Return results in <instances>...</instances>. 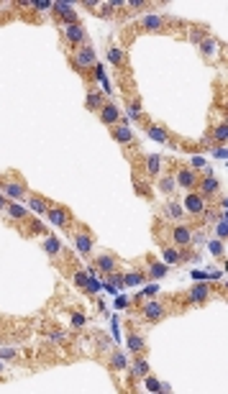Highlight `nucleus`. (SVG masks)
I'll return each mask as SVG.
<instances>
[{
    "label": "nucleus",
    "mask_w": 228,
    "mask_h": 394,
    "mask_svg": "<svg viewBox=\"0 0 228 394\" xmlns=\"http://www.w3.org/2000/svg\"><path fill=\"white\" fill-rule=\"evenodd\" d=\"M52 16L62 23V26H72V23H80V13H74V8L69 3H54L52 6Z\"/></svg>",
    "instance_id": "0eeeda50"
},
{
    "label": "nucleus",
    "mask_w": 228,
    "mask_h": 394,
    "mask_svg": "<svg viewBox=\"0 0 228 394\" xmlns=\"http://www.w3.org/2000/svg\"><path fill=\"white\" fill-rule=\"evenodd\" d=\"M169 23H174V21L167 18V16H144L139 21V28L141 31H164Z\"/></svg>",
    "instance_id": "9b49d317"
},
{
    "label": "nucleus",
    "mask_w": 228,
    "mask_h": 394,
    "mask_svg": "<svg viewBox=\"0 0 228 394\" xmlns=\"http://www.w3.org/2000/svg\"><path fill=\"white\" fill-rule=\"evenodd\" d=\"M62 36H64V41H67L72 49H80V46H85V41H87V33H85V26H82V23L62 26Z\"/></svg>",
    "instance_id": "423d86ee"
},
{
    "label": "nucleus",
    "mask_w": 228,
    "mask_h": 394,
    "mask_svg": "<svg viewBox=\"0 0 228 394\" xmlns=\"http://www.w3.org/2000/svg\"><path fill=\"white\" fill-rule=\"evenodd\" d=\"M110 133H113V138H116L118 143H126V146H133L136 143L128 126H110Z\"/></svg>",
    "instance_id": "2eb2a0df"
},
{
    "label": "nucleus",
    "mask_w": 228,
    "mask_h": 394,
    "mask_svg": "<svg viewBox=\"0 0 228 394\" xmlns=\"http://www.w3.org/2000/svg\"><path fill=\"white\" fill-rule=\"evenodd\" d=\"M103 105H105V92L90 90V95H87V108H90V110H100Z\"/></svg>",
    "instance_id": "a878e982"
},
{
    "label": "nucleus",
    "mask_w": 228,
    "mask_h": 394,
    "mask_svg": "<svg viewBox=\"0 0 228 394\" xmlns=\"http://www.w3.org/2000/svg\"><path fill=\"white\" fill-rule=\"evenodd\" d=\"M6 213L11 215V220H28V213H26V208L23 205H18V203H8V208H6Z\"/></svg>",
    "instance_id": "393cba45"
},
{
    "label": "nucleus",
    "mask_w": 228,
    "mask_h": 394,
    "mask_svg": "<svg viewBox=\"0 0 228 394\" xmlns=\"http://www.w3.org/2000/svg\"><path fill=\"white\" fill-rule=\"evenodd\" d=\"M52 340L54 343H64V333H52Z\"/></svg>",
    "instance_id": "c9c22d12"
},
{
    "label": "nucleus",
    "mask_w": 228,
    "mask_h": 394,
    "mask_svg": "<svg viewBox=\"0 0 228 394\" xmlns=\"http://www.w3.org/2000/svg\"><path fill=\"white\" fill-rule=\"evenodd\" d=\"M126 340H128V348H131L133 356H139V353H146V351H149V348H146V340H144L141 335H136L133 330H128Z\"/></svg>",
    "instance_id": "4be33fe9"
},
{
    "label": "nucleus",
    "mask_w": 228,
    "mask_h": 394,
    "mask_svg": "<svg viewBox=\"0 0 228 394\" xmlns=\"http://www.w3.org/2000/svg\"><path fill=\"white\" fill-rule=\"evenodd\" d=\"M182 208L187 210V213H193V215H203L205 213V200L195 192V189H190L187 194H185V200H182Z\"/></svg>",
    "instance_id": "9d476101"
},
{
    "label": "nucleus",
    "mask_w": 228,
    "mask_h": 394,
    "mask_svg": "<svg viewBox=\"0 0 228 394\" xmlns=\"http://www.w3.org/2000/svg\"><path fill=\"white\" fill-rule=\"evenodd\" d=\"M195 189H198V194L203 197V200H213V197L220 194V182H218V179L213 177V172L208 169V172L198 179V187H195Z\"/></svg>",
    "instance_id": "39448f33"
},
{
    "label": "nucleus",
    "mask_w": 228,
    "mask_h": 394,
    "mask_svg": "<svg viewBox=\"0 0 228 394\" xmlns=\"http://www.w3.org/2000/svg\"><path fill=\"white\" fill-rule=\"evenodd\" d=\"M98 113H100V121H103L105 126H118V121H121V113H118V108L113 105L110 100H105V105H103Z\"/></svg>",
    "instance_id": "f8f14e48"
},
{
    "label": "nucleus",
    "mask_w": 228,
    "mask_h": 394,
    "mask_svg": "<svg viewBox=\"0 0 228 394\" xmlns=\"http://www.w3.org/2000/svg\"><path fill=\"white\" fill-rule=\"evenodd\" d=\"M72 325H74V328H85V315L74 312V315H72Z\"/></svg>",
    "instance_id": "2f4dec72"
},
{
    "label": "nucleus",
    "mask_w": 228,
    "mask_h": 394,
    "mask_svg": "<svg viewBox=\"0 0 228 394\" xmlns=\"http://www.w3.org/2000/svg\"><path fill=\"white\" fill-rule=\"evenodd\" d=\"M200 52L205 57H213V52H215V41H213V38H203V41H200Z\"/></svg>",
    "instance_id": "c756f323"
},
{
    "label": "nucleus",
    "mask_w": 228,
    "mask_h": 394,
    "mask_svg": "<svg viewBox=\"0 0 228 394\" xmlns=\"http://www.w3.org/2000/svg\"><path fill=\"white\" fill-rule=\"evenodd\" d=\"M139 315L144 318V323H159L167 318V305L162 300H149V302H141L139 307Z\"/></svg>",
    "instance_id": "f03ea898"
},
{
    "label": "nucleus",
    "mask_w": 228,
    "mask_h": 394,
    "mask_svg": "<svg viewBox=\"0 0 228 394\" xmlns=\"http://www.w3.org/2000/svg\"><path fill=\"white\" fill-rule=\"evenodd\" d=\"M141 126H144V131L151 136V138H154V141H167L169 138V133L162 128V126H154V123H151V121H146V118H144V121H141Z\"/></svg>",
    "instance_id": "412c9836"
},
{
    "label": "nucleus",
    "mask_w": 228,
    "mask_h": 394,
    "mask_svg": "<svg viewBox=\"0 0 228 394\" xmlns=\"http://www.w3.org/2000/svg\"><path fill=\"white\" fill-rule=\"evenodd\" d=\"M95 266L100 269V271H105V274H116L118 271V259L113 256V254H100L98 259H95Z\"/></svg>",
    "instance_id": "ddd939ff"
},
{
    "label": "nucleus",
    "mask_w": 228,
    "mask_h": 394,
    "mask_svg": "<svg viewBox=\"0 0 228 394\" xmlns=\"http://www.w3.org/2000/svg\"><path fill=\"white\" fill-rule=\"evenodd\" d=\"M213 292H215V287H213V284H195L193 289H187V292L179 297V302H182L185 307H193V305H205V302L213 297Z\"/></svg>",
    "instance_id": "f257e3e1"
},
{
    "label": "nucleus",
    "mask_w": 228,
    "mask_h": 394,
    "mask_svg": "<svg viewBox=\"0 0 228 394\" xmlns=\"http://www.w3.org/2000/svg\"><path fill=\"white\" fill-rule=\"evenodd\" d=\"M0 359H16V361H18L21 356H18V351H8V348H0Z\"/></svg>",
    "instance_id": "473e14b6"
},
{
    "label": "nucleus",
    "mask_w": 228,
    "mask_h": 394,
    "mask_svg": "<svg viewBox=\"0 0 228 394\" xmlns=\"http://www.w3.org/2000/svg\"><path fill=\"white\" fill-rule=\"evenodd\" d=\"M210 136H213V141H215L218 146H223V143L228 141V126H225V123H218V126L210 131Z\"/></svg>",
    "instance_id": "bb28decb"
},
{
    "label": "nucleus",
    "mask_w": 228,
    "mask_h": 394,
    "mask_svg": "<svg viewBox=\"0 0 228 394\" xmlns=\"http://www.w3.org/2000/svg\"><path fill=\"white\" fill-rule=\"evenodd\" d=\"M108 59H110V64L116 67L118 72H128V59H126V54L121 49H110L108 52Z\"/></svg>",
    "instance_id": "aec40b11"
},
{
    "label": "nucleus",
    "mask_w": 228,
    "mask_h": 394,
    "mask_svg": "<svg viewBox=\"0 0 228 394\" xmlns=\"http://www.w3.org/2000/svg\"><path fill=\"white\" fill-rule=\"evenodd\" d=\"M128 359H126V353L121 351H113V356H110V369H116V371H126L128 369Z\"/></svg>",
    "instance_id": "b1692460"
},
{
    "label": "nucleus",
    "mask_w": 228,
    "mask_h": 394,
    "mask_svg": "<svg viewBox=\"0 0 228 394\" xmlns=\"http://www.w3.org/2000/svg\"><path fill=\"white\" fill-rule=\"evenodd\" d=\"M0 187H3V192L8 197H13V200H23V197H28V187H26L23 177H18V174L0 177Z\"/></svg>",
    "instance_id": "7ed1b4c3"
},
{
    "label": "nucleus",
    "mask_w": 228,
    "mask_h": 394,
    "mask_svg": "<svg viewBox=\"0 0 228 394\" xmlns=\"http://www.w3.org/2000/svg\"><path fill=\"white\" fill-rule=\"evenodd\" d=\"M162 254H164V264L167 266H174V264H179L185 256H182V251L177 249V246H172V243H164L162 246Z\"/></svg>",
    "instance_id": "a211bd4d"
},
{
    "label": "nucleus",
    "mask_w": 228,
    "mask_h": 394,
    "mask_svg": "<svg viewBox=\"0 0 228 394\" xmlns=\"http://www.w3.org/2000/svg\"><path fill=\"white\" fill-rule=\"evenodd\" d=\"M8 203H11L8 197H3V194H0V210H6V208H8Z\"/></svg>",
    "instance_id": "e433bc0d"
},
{
    "label": "nucleus",
    "mask_w": 228,
    "mask_h": 394,
    "mask_svg": "<svg viewBox=\"0 0 228 394\" xmlns=\"http://www.w3.org/2000/svg\"><path fill=\"white\" fill-rule=\"evenodd\" d=\"M74 243H77V249H80V254H90L93 251V235H90V230H80V233H74Z\"/></svg>",
    "instance_id": "f3484780"
},
{
    "label": "nucleus",
    "mask_w": 228,
    "mask_h": 394,
    "mask_svg": "<svg viewBox=\"0 0 228 394\" xmlns=\"http://www.w3.org/2000/svg\"><path fill=\"white\" fill-rule=\"evenodd\" d=\"M26 200H28V205H31L36 213H39V215H47V213H49V208H52V203H49V200H44L41 194H33V192L26 197Z\"/></svg>",
    "instance_id": "6ab92c4d"
},
{
    "label": "nucleus",
    "mask_w": 228,
    "mask_h": 394,
    "mask_svg": "<svg viewBox=\"0 0 228 394\" xmlns=\"http://www.w3.org/2000/svg\"><path fill=\"white\" fill-rule=\"evenodd\" d=\"M0 371H3V364H0Z\"/></svg>",
    "instance_id": "4c0bfd02"
},
{
    "label": "nucleus",
    "mask_w": 228,
    "mask_h": 394,
    "mask_svg": "<svg viewBox=\"0 0 228 394\" xmlns=\"http://www.w3.org/2000/svg\"><path fill=\"white\" fill-rule=\"evenodd\" d=\"M164 235L169 238V243H172V246H177V249H185V246L193 243V228L185 225V223H177V225L167 228V233H164Z\"/></svg>",
    "instance_id": "20e7f679"
},
{
    "label": "nucleus",
    "mask_w": 228,
    "mask_h": 394,
    "mask_svg": "<svg viewBox=\"0 0 228 394\" xmlns=\"http://www.w3.org/2000/svg\"><path fill=\"white\" fill-rule=\"evenodd\" d=\"M174 177H177V184L185 187V189H195L198 187V179H200V174L195 169H190L185 164H177L174 167Z\"/></svg>",
    "instance_id": "6e6552de"
},
{
    "label": "nucleus",
    "mask_w": 228,
    "mask_h": 394,
    "mask_svg": "<svg viewBox=\"0 0 228 394\" xmlns=\"http://www.w3.org/2000/svg\"><path fill=\"white\" fill-rule=\"evenodd\" d=\"M144 167H146V174L149 177H157L159 174V167H162V156L159 154H149L144 159Z\"/></svg>",
    "instance_id": "5701e85b"
},
{
    "label": "nucleus",
    "mask_w": 228,
    "mask_h": 394,
    "mask_svg": "<svg viewBox=\"0 0 228 394\" xmlns=\"http://www.w3.org/2000/svg\"><path fill=\"white\" fill-rule=\"evenodd\" d=\"M210 251H213L215 256H223V246H220V241H213V243H210Z\"/></svg>",
    "instance_id": "f704fd0d"
},
{
    "label": "nucleus",
    "mask_w": 228,
    "mask_h": 394,
    "mask_svg": "<svg viewBox=\"0 0 228 394\" xmlns=\"http://www.w3.org/2000/svg\"><path fill=\"white\" fill-rule=\"evenodd\" d=\"M128 366H131V376H133V379H139V381L149 374V364H146V359H144V353L133 356V361H131Z\"/></svg>",
    "instance_id": "4468645a"
},
{
    "label": "nucleus",
    "mask_w": 228,
    "mask_h": 394,
    "mask_svg": "<svg viewBox=\"0 0 228 394\" xmlns=\"http://www.w3.org/2000/svg\"><path fill=\"white\" fill-rule=\"evenodd\" d=\"M141 381H146V389H151V391H159V389H162V386H159V381H157L154 376H149V374H146Z\"/></svg>",
    "instance_id": "7c9ffc66"
},
{
    "label": "nucleus",
    "mask_w": 228,
    "mask_h": 394,
    "mask_svg": "<svg viewBox=\"0 0 228 394\" xmlns=\"http://www.w3.org/2000/svg\"><path fill=\"white\" fill-rule=\"evenodd\" d=\"M72 279H74V284H77L80 289H85V287H87V282H90V277H87V274H85L82 269H74V271H72Z\"/></svg>",
    "instance_id": "cd10ccee"
},
{
    "label": "nucleus",
    "mask_w": 228,
    "mask_h": 394,
    "mask_svg": "<svg viewBox=\"0 0 228 394\" xmlns=\"http://www.w3.org/2000/svg\"><path fill=\"white\" fill-rule=\"evenodd\" d=\"M123 284H128V287H133V284H141L144 282V274L141 271H131V274H123Z\"/></svg>",
    "instance_id": "c85d7f7f"
},
{
    "label": "nucleus",
    "mask_w": 228,
    "mask_h": 394,
    "mask_svg": "<svg viewBox=\"0 0 228 394\" xmlns=\"http://www.w3.org/2000/svg\"><path fill=\"white\" fill-rule=\"evenodd\" d=\"M47 218H49L57 228H69V225H74L72 213H69L67 208H62V205H52V208H49V213H47Z\"/></svg>",
    "instance_id": "1a4fd4ad"
},
{
    "label": "nucleus",
    "mask_w": 228,
    "mask_h": 394,
    "mask_svg": "<svg viewBox=\"0 0 228 394\" xmlns=\"http://www.w3.org/2000/svg\"><path fill=\"white\" fill-rule=\"evenodd\" d=\"M44 251L54 259H62L64 256V246L59 238H54V235H44Z\"/></svg>",
    "instance_id": "dca6fc26"
},
{
    "label": "nucleus",
    "mask_w": 228,
    "mask_h": 394,
    "mask_svg": "<svg viewBox=\"0 0 228 394\" xmlns=\"http://www.w3.org/2000/svg\"><path fill=\"white\" fill-rule=\"evenodd\" d=\"M159 187H162L164 192H172V187H174V182H172V179L167 177V179H162V182H159Z\"/></svg>",
    "instance_id": "72a5a7b5"
}]
</instances>
